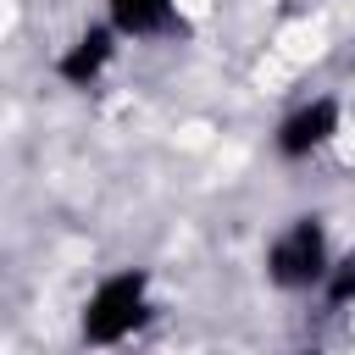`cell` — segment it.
I'll use <instances>...</instances> for the list:
<instances>
[{
    "instance_id": "obj_2",
    "label": "cell",
    "mask_w": 355,
    "mask_h": 355,
    "mask_svg": "<svg viewBox=\"0 0 355 355\" xmlns=\"http://www.w3.org/2000/svg\"><path fill=\"white\" fill-rule=\"evenodd\" d=\"M333 255H338V244H333L327 216L322 211H294L272 227V239L261 250V272L277 294L300 300V294H322V283L333 272Z\"/></svg>"
},
{
    "instance_id": "obj_5",
    "label": "cell",
    "mask_w": 355,
    "mask_h": 355,
    "mask_svg": "<svg viewBox=\"0 0 355 355\" xmlns=\"http://www.w3.org/2000/svg\"><path fill=\"white\" fill-rule=\"evenodd\" d=\"M100 17L128 39V44H161L178 28H189L183 0H100Z\"/></svg>"
},
{
    "instance_id": "obj_4",
    "label": "cell",
    "mask_w": 355,
    "mask_h": 355,
    "mask_svg": "<svg viewBox=\"0 0 355 355\" xmlns=\"http://www.w3.org/2000/svg\"><path fill=\"white\" fill-rule=\"evenodd\" d=\"M122 50H128V39H122L105 17H94V22H83V28H72L67 44H55L50 78H55L61 89H72V94H89V89H100V83L122 67Z\"/></svg>"
},
{
    "instance_id": "obj_1",
    "label": "cell",
    "mask_w": 355,
    "mask_h": 355,
    "mask_svg": "<svg viewBox=\"0 0 355 355\" xmlns=\"http://www.w3.org/2000/svg\"><path fill=\"white\" fill-rule=\"evenodd\" d=\"M155 322V277L144 266H111L89 283L78 305V338L100 355L128 349L144 327Z\"/></svg>"
},
{
    "instance_id": "obj_6",
    "label": "cell",
    "mask_w": 355,
    "mask_h": 355,
    "mask_svg": "<svg viewBox=\"0 0 355 355\" xmlns=\"http://www.w3.org/2000/svg\"><path fill=\"white\" fill-rule=\"evenodd\" d=\"M316 300H322L333 316H349V311H355V244H338L333 272H327V283H322Z\"/></svg>"
},
{
    "instance_id": "obj_3",
    "label": "cell",
    "mask_w": 355,
    "mask_h": 355,
    "mask_svg": "<svg viewBox=\"0 0 355 355\" xmlns=\"http://www.w3.org/2000/svg\"><path fill=\"white\" fill-rule=\"evenodd\" d=\"M349 133V94H300L277 122H272V155L283 166H305V161H322L344 144Z\"/></svg>"
},
{
    "instance_id": "obj_7",
    "label": "cell",
    "mask_w": 355,
    "mask_h": 355,
    "mask_svg": "<svg viewBox=\"0 0 355 355\" xmlns=\"http://www.w3.org/2000/svg\"><path fill=\"white\" fill-rule=\"evenodd\" d=\"M288 355H333V349H327V344H294Z\"/></svg>"
}]
</instances>
